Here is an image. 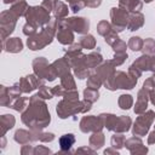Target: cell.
I'll return each instance as SVG.
<instances>
[{
	"instance_id": "1",
	"label": "cell",
	"mask_w": 155,
	"mask_h": 155,
	"mask_svg": "<svg viewBox=\"0 0 155 155\" xmlns=\"http://www.w3.org/2000/svg\"><path fill=\"white\" fill-rule=\"evenodd\" d=\"M22 121L31 128L38 130H41L50 124V113L47 111L46 104L40 101V97L38 94L33 96L29 99V105L22 114Z\"/></svg>"
},
{
	"instance_id": "2",
	"label": "cell",
	"mask_w": 155,
	"mask_h": 155,
	"mask_svg": "<svg viewBox=\"0 0 155 155\" xmlns=\"http://www.w3.org/2000/svg\"><path fill=\"white\" fill-rule=\"evenodd\" d=\"M91 102L87 99L79 102V99H67L64 98L57 104V114L61 119H65L76 113H86L91 109Z\"/></svg>"
},
{
	"instance_id": "3",
	"label": "cell",
	"mask_w": 155,
	"mask_h": 155,
	"mask_svg": "<svg viewBox=\"0 0 155 155\" xmlns=\"http://www.w3.org/2000/svg\"><path fill=\"white\" fill-rule=\"evenodd\" d=\"M137 84V79L132 78L130 74H125L124 71H115L109 79L104 81V86L111 91L116 88H127L131 90Z\"/></svg>"
},
{
	"instance_id": "4",
	"label": "cell",
	"mask_w": 155,
	"mask_h": 155,
	"mask_svg": "<svg viewBox=\"0 0 155 155\" xmlns=\"http://www.w3.org/2000/svg\"><path fill=\"white\" fill-rule=\"evenodd\" d=\"M25 18H27V23L34 25L35 28L42 27L44 24H46V23H48L51 21L50 12L42 6L29 7L27 13H25Z\"/></svg>"
},
{
	"instance_id": "5",
	"label": "cell",
	"mask_w": 155,
	"mask_h": 155,
	"mask_svg": "<svg viewBox=\"0 0 155 155\" xmlns=\"http://www.w3.org/2000/svg\"><path fill=\"white\" fill-rule=\"evenodd\" d=\"M33 68H34V71H35L36 76L40 78V79H45V80L52 81V80H54L57 78V74H56L52 64H48V62L44 57L34 59Z\"/></svg>"
},
{
	"instance_id": "6",
	"label": "cell",
	"mask_w": 155,
	"mask_h": 155,
	"mask_svg": "<svg viewBox=\"0 0 155 155\" xmlns=\"http://www.w3.org/2000/svg\"><path fill=\"white\" fill-rule=\"evenodd\" d=\"M155 120V114L153 110H148L144 114H139V116L137 117L134 126H133V134L134 136H144L149 127L151 126L153 121Z\"/></svg>"
},
{
	"instance_id": "7",
	"label": "cell",
	"mask_w": 155,
	"mask_h": 155,
	"mask_svg": "<svg viewBox=\"0 0 155 155\" xmlns=\"http://www.w3.org/2000/svg\"><path fill=\"white\" fill-rule=\"evenodd\" d=\"M113 30L114 31H122L128 23V12L121 7H114L110 11Z\"/></svg>"
},
{
	"instance_id": "8",
	"label": "cell",
	"mask_w": 155,
	"mask_h": 155,
	"mask_svg": "<svg viewBox=\"0 0 155 155\" xmlns=\"http://www.w3.org/2000/svg\"><path fill=\"white\" fill-rule=\"evenodd\" d=\"M17 18H18V16L12 10L4 11L1 13V36H2V41L6 40V36L13 31Z\"/></svg>"
},
{
	"instance_id": "9",
	"label": "cell",
	"mask_w": 155,
	"mask_h": 155,
	"mask_svg": "<svg viewBox=\"0 0 155 155\" xmlns=\"http://www.w3.org/2000/svg\"><path fill=\"white\" fill-rule=\"evenodd\" d=\"M63 24H65L67 27H69L71 30L79 33V34H84L87 33L88 27H90V22L88 19L84 18V17H71V18H67V19H61Z\"/></svg>"
},
{
	"instance_id": "10",
	"label": "cell",
	"mask_w": 155,
	"mask_h": 155,
	"mask_svg": "<svg viewBox=\"0 0 155 155\" xmlns=\"http://www.w3.org/2000/svg\"><path fill=\"white\" fill-rule=\"evenodd\" d=\"M103 127V124L98 117L91 115V116H84L81 122H80V128L82 132L87 133V132H98L101 131Z\"/></svg>"
},
{
	"instance_id": "11",
	"label": "cell",
	"mask_w": 155,
	"mask_h": 155,
	"mask_svg": "<svg viewBox=\"0 0 155 155\" xmlns=\"http://www.w3.org/2000/svg\"><path fill=\"white\" fill-rule=\"evenodd\" d=\"M40 85H42L40 78H36L35 75H28V76H24L19 80L18 82V86L19 88L22 90V92H31L33 90L38 88Z\"/></svg>"
},
{
	"instance_id": "12",
	"label": "cell",
	"mask_w": 155,
	"mask_h": 155,
	"mask_svg": "<svg viewBox=\"0 0 155 155\" xmlns=\"http://www.w3.org/2000/svg\"><path fill=\"white\" fill-rule=\"evenodd\" d=\"M57 39L63 45H70L74 41V34L69 27L62 23V21L58 22V30H57Z\"/></svg>"
},
{
	"instance_id": "13",
	"label": "cell",
	"mask_w": 155,
	"mask_h": 155,
	"mask_svg": "<svg viewBox=\"0 0 155 155\" xmlns=\"http://www.w3.org/2000/svg\"><path fill=\"white\" fill-rule=\"evenodd\" d=\"M149 90L147 88H142L139 92H138V98H137V102H136V107H134V113L136 114H143L147 109V105H148V98H149Z\"/></svg>"
},
{
	"instance_id": "14",
	"label": "cell",
	"mask_w": 155,
	"mask_h": 155,
	"mask_svg": "<svg viewBox=\"0 0 155 155\" xmlns=\"http://www.w3.org/2000/svg\"><path fill=\"white\" fill-rule=\"evenodd\" d=\"M125 145L126 148L132 153V154H138V153H147L148 151V148L143 145L142 140L139 138H136V137H132L130 138L128 140L125 142Z\"/></svg>"
},
{
	"instance_id": "15",
	"label": "cell",
	"mask_w": 155,
	"mask_h": 155,
	"mask_svg": "<svg viewBox=\"0 0 155 155\" xmlns=\"http://www.w3.org/2000/svg\"><path fill=\"white\" fill-rule=\"evenodd\" d=\"M2 48L7 52L17 53V52L22 51L23 44H22L21 39H18V38H10V39L2 41Z\"/></svg>"
},
{
	"instance_id": "16",
	"label": "cell",
	"mask_w": 155,
	"mask_h": 155,
	"mask_svg": "<svg viewBox=\"0 0 155 155\" xmlns=\"http://www.w3.org/2000/svg\"><path fill=\"white\" fill-rule=\"evenodd\" d=\"M144 23V16L138 11V12H131V15L128 16V23H127V28L128 30H137L139 29Z\"/></svg>"
},
{
	"instance_id": "17",
	"label": "cell",
	"mask_w": 155,
	"mask_h": 155,
	"mask_svg": "<svg viewBox=\"0 0 155 155\" xmlns=\"http://www.w3.org/2000/svg\"><path fill=\"white\" fill-rule=\"evenodd\" d=\"M119 5L127 12H138L143 6L139 0H119Z\"/></svg>"
},
{
	"instance_id": "18",
	"label": "cell",
	"mask_w": 155,
	"mask_h": 155,
	"mask_svg": "<svg viewBox=\"0 0 155 155\" xmlns=\"http://www.w3.org/2000/svg\"><path fill=\"white\" fill-rule=\"evenodd\" d=\"M52 67H53V69H54V71H56V74H57L58 76H63V75H65V74L69 73L70 64H69L68 61L63 57V58H61V59H58V61H54V62L52 63Z\"/></svg>"
},
{
	"instance_id": "19",
	"label": "cell",
	"mask_w": 155,
	"mask_h": 155,
	"mask_svg": "<svg viewBox=\"0 0 155 155\" xmlns=\"http://www.w3.org/2000/svg\"><path fill=\"white\" fill-rule=\"evenodd\" d=\"M102 56L101 53H97V52H93V53H90L88 56H85L84 59H82V64L86 67V68H96L97 65H99V63L102 62Z\"/></svg>"
},
{
	"instance_id": "20",
	"label": "cell",
	"mask_w": 155,
	"mask_h": 155,
	"mask_svg": "<svg viewBox=\"0 0 155 155\" xmlns=\"http://www.w3.org/2000/svg\"><path fill=\"white\" fill-rule=\"evenodd\" d=\"M99 119H101L103 126H105L110 131H115L116 122H117V116H115L113 114H101Z\"/></svg>"
},
{
	"instance_id": "21",
	"label": "cell",
	"mask_w": 155,
	"mask_h": 155,
	"mask_svg": "<svg viewBox=\"0 0 155 155\" xmlns=\"http://www.w3.org/2000/svg\"><path fill=\"white\" fill-rule=\"evenodd\" d=\"M130 126H131V119L128 116H119L116 127H115V132H117V133L127 132L130 130Z\"/></svg>"
},
{
	"instance_id": "22",
	"label": "cell",
	"mask_w": 155,
	"mask_h": 155,
	"mask_svg": "<svg viewBox=\"0 0 155 155\" xmlns=\"http://www.w3.org/2000/svg\"><path fill=\"white\" fill-rule=\"evenodd\" d=\"M75 143V137L73 133H68V134H63L61 138H59V145H61V149L62 151H68L71 145Z\"/></svg>"
},
{
	"instance_id": "23",
	"label": "cell",
	"mask_w": 155,
	"mask_h": 155,
	"mask_svg": "<svg viewBox=\"0 0 155 155\" xmlns=\"http://www.w3.org/2000/svg\"><path fill=\"white\" fill-rule=\"evenodd\" d=\"M149 64H150V54H143L139 58H137L133 63V65L137 67L142 73L144 70H149Z\"/></svg>"
},
{
	"instance_id": "24",
	"label": "cell",
	"mask_w": 155,
	"mask_h": 155,
	"mask_svg": "<svg viewBox=\"0 0 155 155\" xmlns=\"http://www.w3.org/2000/svg\"><path fill=\"white\" fill-rule=\"evenodd\" d=\"M103 144H104V134L101 131L94 132L90 137V147H92L94 149H99Z\"/></svg>"
},
{
	"instance_id": "25",
	"label": "cell",
	"mask_w": 155,
	"mask_h": 155,
	"mask_svg": "<svg viewBox=\"0 0 155 155\" xmlns=\"http://www.w3.org/2000/svg\"><path fill=\"white\" fill-rule=\"evenodd\" d=\"M28 8H29V7H28V5H27V2H25L24 0H19V1L15 2L13 6L11 7V10H12L18 17H19V16H25Z\"/></svg>"
},
{
	"instance_id": "26",
	"label": "cell",
	"mask_w": 155,
	"mask_h": 155,
	"mask_svg": "<svg viewBox=\"0 0 155 155\" xmlns=\"http://www.w3.org/2000/svg\"><path fill=\"white\" fill-rule=\"evenodd\" d=\"M15 121L16 120H15V117L12 115L6 114V115H2L1 116V130H2V134H5L7 130H10V128L13 127Z\"/></svg>"
},
{
	"instance_id": "27",
	"label": "cell",
	"mask_w": 155,
	"mask_h": 155,
	"mask_svg": "<svg viewBox=\"0 0 155 155\" xmlns=\"http://www.w3.org/2000/svg\"><path fill=\"white\" fill-rule=\"evenodd\" d=\"M53 13H54V18H57V19L61 21V18H63V17H65L68 15V7L63 2L57 1L56 6L53 8Z\"/></svg>"
},
{
	"instance_id": "28",
	"label": "cell",
	"mask_w": 155,
	"mask_h": 155,
	"mask_svg": "<svg viewBox=\"0 0 155 155\" xmlns=\"http://www.w3.org/2000/svg\"><path fill=\"white\" fill-rule=\"evenodd\" d=\"M102 84H103V81L101 80V78H99L96 73H92V74L88 76V79H87V87H90V88L98 90Z\"/></svg>"
},
{
	"instance_id": "29",
	"label": "cell",
	"mask_w": 155,
	"mask_h": 155,
	"mask_svg": "<svg viewBox=\"0 0 155 155\" xmlns=\"http://www.w3.org/2000/svg\"><path fill=\"white\" fill-rule=\"evenodd\" d=\"M29 99L27 98V97H18V98H16L13 102H12V104H11V108H13L15 110H17V111H23L28 105H27V102H28Z\"/></svg>"
},
{
	"instance_id": "30",
	"label": "cell",
	"mask_w": 155,
	"mask_h": 155,
	"mask_svg": "<svg viewBox=\"0 0 155 155\" xmlns=\"http://www.w3.org/2000/svg\"><path fill=\"white\" fill-rule=\"evenodd\" d=\"M61 80H62L61 85H62L65 90H75V82H74V79H73V76L70 75V73H68V74L61 76Z\"/></svg>"
},
{
	"instance_id": "31",
	"label": "cell",
	"mask_w": 155,
	"mask_h": 155,
	"mask_svg": "<svg viewBox=\"0 0 155 155\" xmlns=\"http://www.w3.org/2000/svg\"><path fill=\"white\" fill-rule=\"evenodd\" d=\"M15 140L18 142L19 144H25L30 140V133L24 130H18L15 133Z\"/></svg>"
},
{
	"instance_id": "32",
	"label": "cell",
	"mask_w": 155,
	"mask_h": 155,
	"mask_svg": "<svg viewBox=\"0 0 155 155\" xmlns=\"http://www.w3.org/2000/svg\"><path fill=\"white\" fill-rule=\"evenodd\" d=\"M79 44L81 45L82 48H94L96 46V40L92 35H85L80 39Z\"/></svg>"
},
{
	"instance_id": "33",
	"label": "cell",
	"mask_w": 155,
	"mask_h": 155,
	"mask_svg": "<svg viewBox=\"0 0 155 155\" xmlns=\"http://www.w3.org/2000/svg\"><path fill=\"white\" fill-rule=\"evenodd\" d=\"M132 103H133V99H132V96L130 94H121L120 98H119V107L121 109H130L132 107Z\"/></svg>"
},
{
	"instance_id": "34",
	"label": "cell",
	"mask_w": 155,
	"mask_h": 155,
	"mask_svg": "<svg viewBox=\"0 0 155 155\" xmlns=\"http://www.w3.org/2000/svg\"><path fill=\"white\" fill-rule=\"evenodd\" d=\"M142 51L144 52V54H153V53H155V40L149 38L145 41H143Z\"/></svg>"
},
{
	"instance_id": "35",
	"label": "cell",
	"mask_w": 155,
	"mask_h": 155,
	"mask_svg": "<svg viewBox=\"0 0 155 155\" xmlns=\"http://www.w3.org/2000/svg\"><path fill=\"white\" fill-rule=\"evenodd\" d=\"M97 30H98V34H99V35L107 36L110 31H113V27H111L107 21H102V22L98 23V25H97Z\"/></svg>"
},
{
	"instance_id": "36",
	"label": "cell",
	"mask_w": 155,
	"mask_h": 155,
	"mask_svg": "<svg viewBox=\"0 0 155 155\" xmlns=\"http://www.w3.org/2000/svg\"><path fill=\"white\" fill-rule=\"evenodd\" d=\"M98 96H99L98 90H94V88H90V87H87V88L84 91V97H85V99H87V101H88V102H91V103L96 102V101L98 99Z\"/></svg>"
},
{
	"instance_id": "37",
	"label": "cell",
	"mask_w": 155,
	"mask_h": 155,
	"mask_svg": "<svg viewBox=\"0 0 155 155\" xmlns=\"http://www.w3.org/2000/svg\"><path fill=\"white\" fill-rule=\"evenodd\" d=\"M124 145H125V136L122 133H117L116 132V134H114L111 137V147L120 149Z\"/></svg>"
},
{
	"instance_id": "38",
	"label": "cell",
	"mask_w": 155,
	"mask_h": 155,
	"mask_svg": "<svg viewBox=\"0 0 155 155\" xmlns=\"http://www.w3.org/2000/svg\"><path fill=\"white\" fill-rule=\"evenodd\" d=\"M127 46H128L132 51H139V50H142V47H143V41H142V39L138 38V36H132V38L130 39Z\"/></svg>"
},
{
	"instance_id": "39",
	"label": "cell",
	"mask_w": 155,
	"mask_h": 155,
	"mask_svg": "<svg viewBox=\"0 0 155 155\" xmlns=\"http://www.w3.org/2000/svg\"><path fill=\"white\" fill-rule=\"evenodd\" d=\"M38 96H39L40 98H44V99H50V98L53 97V92H52V90H50L48 87L41 85V87L39 88Z\"/></svg>"
},
{
	"instance_id": "40",
	"label": "cell",
	"mask_w": 155,
	"mask_h": 155,
	"mask_svg": "<svg viewBox=\"0 0 155 155\" xmlns=\"http://www.w3.org/2000/svg\"><path fill=\"white\" fill-rule=\"evenodd\" d=\"M67 1L69 2V6H70V8H71L74 12H78V11H80L82 7L86 6L85 0H67Z\"/></svg>"
},
{
	"instance_id": "41",
	"label": "cell",
	"mask_w": 155,
	"mask_h": 155,
	"mask_svg": "<svg viewBox=\"0 0 155 155\" xmlns=\"http://www.w3.org/2000/svg\"><path fill=\"white\" fill-rule=\"evenodd\" d=\"M126 47H127L126 42L125 41H121L120 39L113 45V48H114L115 53H124V52H126Z\"/></svg>"
},
{
	"instance_id": "42",
	"label": "cell",
	"mask_w": 155,
	"mask_h": 155,
	"mask_svg": "<svg viewBox=\"0 0 155 155\" xmlns=\"http://www.w3.org/2000/svg\"><path fill=\"white\" fill-rule=\"evenodd\" d=\"M126 58H127V53L126 52H124V53H115L114 59H111V62H113L114 65H120V64H122L125 62Z\"/></svg>"
},
{
	"instance_id": "43",
	"label": "cell",
	"mask_w": 155,
	"mask_h": 155,
	"mask_svg": "<svg viewBox=\"0 0 155 155\" xmlns=\"http://www.w3.org/2000/svg\"><path fill=\"white\" fill-rule=\"evenodd\" d=\"M117 40H119V36H117L116 31H114V30H113V31H110V33L105 36V42H107V44H109V45H111V46H113Z\"/></svg>"
},
{
	"instance_id": "44",
	"label": "cell",
	"mask_w": 155,
	"mask_h": 155,
	"mask_svg": "<svg viewBox=\"0 0 155 155\" xmlns=\"http://www.w3.org/2000/svg\"><path fill=\"white\" fill-rule=\"evenodd\" d=\"M36 31H38V28H35L34 25H31V24H29V23H27V24L23 27V33H24L25 35H28V36H31V35L36 34Z\"/></svg>"
},
{
	"instance_id": "45",
	"label": "cell",
	"mask_w": 155,
	"mask_h": 155,
	"mask_svg": "<svg viewBox=\"0 0 155 155\" xmlns=\"http://www.w3.org/2000/svg\"><path fill=\"white\" fill-rule=\"evenodd\" d=\"M143 87H144V88H147V90H149V91H151V90H154V88H155V74L144 81Z\"/></svg>"
},
{
	"instance_id": "46",
	"label": "cell",
	"mask_w": 155,
	"mask_h": 155,
	"mask_svg": "<svg viewBox=\"0 0 155 155\" xmlns=\"http://www.w3.org/2000/svg\"><path fill=\"white\" fill-rule=\"evenodd\" d=\"M56 4H57V0H42L41 6H42V7H45V8L50 12V11H52V10L54 8Z\"/></svg>"
},
{
	"instance_id": "47",
	"label": "cell",
	"mask_w": 155,
	"mask_h": 155,
	"mask_svg": "<svg viewBox=\"0 0 155 155\" xmlns=\"http://www.w3.org/2000/svg\"><path fill=\"white\" fill-rule=\"evenodd\" d=\"M53 138H54L53 133H41L40 140L41 142H51V140H53Z\"/></svg>"
},
{
	"instance_id": "48",
	"label": "cell",
	"mask_w": 155,
	"mask_h": 155,
	"mask_svg": "<svg viewBox=\"0 0 155 155\" xmlns=\"http://www.w3.org/2000/svg\"><path fill=\"white\" fill-rule=\"evenodd\" d=\"M102 0H85V4L86 6L88 7H98L101 5Z\"/></svg>"
},
{
	"instance_id": "49",
	"label": "cell",
	"mask_w": 155,
	"mask_h": 155,
	"mask_svg": "<svg viewBox=\"0 0 155 155\" xmlns=\"http://www.w3.org/2000/svg\"><path fill=\"white\" fill-rule=\"evenodd\" d=\"M153 143H155V130L151 131L148 137V144H153Z\"/></svg>"
},
{
	"instance_id": "50",
	"label": "cell",
	"mask_w": 155,
	"mask_h": 155,
	"mask_svg": "<svg viewBox=\"0 0 155 155\" xmlns=\"http://www.w3.org/2000/svg\"><path fill=\"white\" fill-rule=\"evenodd\" d=\"M149 70L155 71V56H150V64H149Z\"/></svg>"
},
{
	"instance_id": "51",
	"label": "cell",
	"mask_w": 155,
	"mask_h": 155,
	"mask_svg": "<svg viewBox=\"0 0 155 155\" xmlns=\"http://www.w3.org/2000/svg\"><path fill=\"white\" fill-rule=\"evenodd\" d=\"M34 153H51V150L50 149H46V148H42V147H40V148H36V149H34Z\"/></svg>"
},
{
	"instance_id": "52",
	"label": "cell",
	"mask_w": 155,
	"mask_h": 155,
	"mask_svg": "<svg viewBox=\"0 0 155 155\" xmlns=\"http://www.w3.org/2000/svg\"><path fill=\"white\" fill-rule=\"evenodd\" d=\"M149 98H150L151 103L155 105V91H154V90H151V91L149 92Z\"/></svg>"
},
{
	"instance_id": "53",
	"label": "cell",
	"mask_w": 155,
	"mask_h": 155,
	"mask_svg": "<svg viewBox=\"0 0 155 155\" xmlns=\"http://www.w3.org/2000/svg\"><path fill=\"white\" fill-rule=\"evenodd\" d=\"M17 1H19V0H4L5 4H15V2H17Z\"/></svg>"
},
{
	"instance_id": "54",
	"label": "cell",
	"mask_w": 155,
	"mask_h": 155,
	"mask_svg": "<svg viewBox=\"0 0 155 155\" xmlns=\"http://www.w3.org/2000/svg\"><path fill=\"white\" fill-rule=\"evenodd\" d=\"M145 2H150V1H153V0H144Z\"/></svg>"
}]
</instances>
